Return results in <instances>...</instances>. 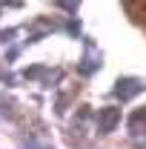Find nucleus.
<instances>
[{
  "label": "nucleus",
  "instance_id": "f257e3e1",
  "mask_svg": "<svg viewBox=\"0 0 146 149\" xmlns=\"http://www.w3.org/2000/svg\"><path fill=\"white\" fill-rule=\"evenodd\" d=\"M115 120H117V112H115V109H106V112H103V118H100V129H112Z\"/></svg>",
  "mask_w": 146,
  "mask_h": 149
}]
</instances>
